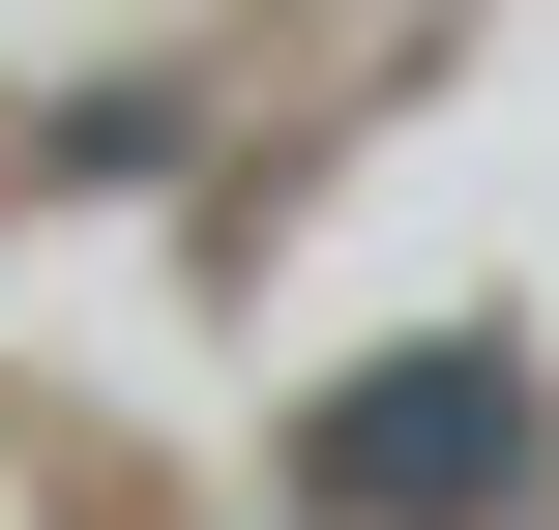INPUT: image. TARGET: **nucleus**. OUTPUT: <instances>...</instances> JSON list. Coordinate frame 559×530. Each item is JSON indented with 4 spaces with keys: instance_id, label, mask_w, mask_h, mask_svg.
Instances as JSON below:
<instances>
[{
    "instance_id": "obj_1",
    "label": "nucleus",
    "mask_w": 559,
    "mask_h": 530,
    "mask_svg": "<svg viewBox=\"0 0 559 530\" xmlns=\"http://www.w3.org/2000/svg\"><path fill=\"white\" fill-rule=\"evenodd\" d=\"M501 472H531V384H501V354H383L354 443H324V502H354V530H442V502H501Z\"/></svg>"
}]
</instances>
